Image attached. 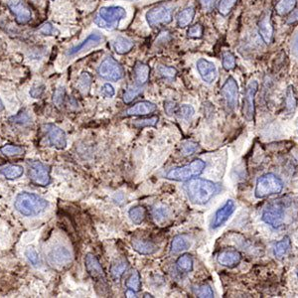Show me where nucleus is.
I'll return each instance as SVG.
<instances>
[{"instance_id": "37", "label": "nucleus", "mask_w": 298, "mask_h": 298, "mask_svg": "<svg viewBox=\"0 0 298 298\" xmlns=\"http://www.w3.org/2000/svg\"><path fill=\"white\" fill-rule=\"evenodd\" d=\"M159 121V117L156 115L147 117V118H141V119H136L133 122V126L137 128H144V127H154L156 126L157 123Z\"/></svg>"}, {"instance_id": "41", "label": "nucleus", "mask_w": 298, "mask_h": 298, "mask_svg": "<svg viewBox=\"0 0 298 298\" xmlns=\"http://www.w3.org/2000/svg\"><path fill=\"white\" fill-rule=\"evenodd\" d=\"M175 112L179 118L184 119V121H190L195 113V110L190 105H183L180 108H178Z\"/></svg>"}, {"instance_id": "55", "label": "nucleus", "mask_w": 298, "mask_h": 298, "mask_svg": "<svg viewBox=\"0 0 298 298\" xmlns=\"http://www.w3.org/2000/svg\"><path fill=\"white\" fill-rule=\"evenodd\" d=\"M125 296L126 297H137L136 296V292L134 290H132V289H129V288L125 291Z\"/></svg>"}, {"instance_id": "4", "label": "nucleus", "mask_w": 298, "mask_h": 298, "mask_svg": "<svg viewBox=\"0 0 298 298\" xmlns=\"http://www.w3.org/2000/svg\"><path fill=\"white\" fill-rule=\"evenodd\" d=\"M205 168V161H203L202 159H195L189 164L172 168L166 173L165 178L172 181L186 182L193 178L200 176L204 172Z\"/></svg>"}, {"instance_id": "18", "label": "nucleus", "mask_w": 298, "mask_h": 298, "mask_svg": "<svg viewBox=\"0 0 298 298\" xmlns=\"http://www.w3.org/2000/svg\"><path fill=\"white\" fill-rule=\"evenodd\" d=\"M8 7L10 11L13 13L15 16L16 22L20 25H24L30 22V20L32 19V11L30 8L22 1L20 0L19 2H10L8 3Z\"/></svg>"}, {"instance_id": "5", "label": "nucleus", "mask_w": 298, "mask_h": 298, "mask_svg": "<svg viewBox=\"0 0 298 298\" xmlns=\"http://www.w3.org/2000/svg\"><path fill=\"white\" fill-rule=\"evenodd\" d=\"M283 189V182L273 173H267L257 179L254 196L257 199L267 198L271 195L280 194Z\"/></svg>"}, {"instance_id": "7", "label": "nucleus", "mask_w": 298, "mask_h": 298, "mask_svg": "<svg viewBox=\"0 0 298 298\" xmlns=\"http://www.w3.org/2000/svg\"><path fill=\"white\" fill-rule=\"evenodd\" d=\"M97 74L107 81L117 82L125 77V72L121 63L117 62L113 57L109 56L99 64Z\"/></svg>"}, {"instance_id": "53", "label": "nucleus", "mask_w": 298, "mask_h": 298, "mask_svg": "<svg viewBox=\"0 0 298 298\" xmlns=\"http://www.w3.org/2000/svg\"><path fill=\"white\" fill-rule=\"evenodd\" d=\"M298 21V8H294L290 13L288 18L286 19L287 24H293Z\"/></svg>"}, {"instance_id": "12", "label": "nucleus", "mask_w": 298, "mask_h": 298, "mask_svg": "<svg viewBox=\"0 0 298 298\" xmlns=\"http://www.w3.org/2000/svg\"><path fill=\"white\" fill-rule=\"evenodd\" d=\"M258 90V84L256 81H251L247 87L246 94L243 102V115L248 122H253L255 114L254 98Z\"/></svg>"}, {"instance_id": "10", "label": "nucleus", "mask_w": 298, "mask_h": 298, "mask_svg": "<svg viewBox=\"0 0 298 298\" xmlns=\"http://www.w3.org/2000/svg\"><path fill=\"white\" fill-rule=\"evenodd\" d=\"M225 108L228 112H232L237 107L238 103V86L233 77H229L221 89Z\"/></svg>"}, {"instance_id": "48", "label": "nucleus", "mask_w": 298, "mask_h": 298, "mask_svg": "<svg viewBox=\"0 0 298 298\" xmlns=\"http://www.w3.org/2000/svg\"><path fill=\"white\" fill-rule=\"evenodd\" d=\"M203 26L201 24H195L193 26H191L188 31H187V35L188 37L190 38H193V39H199L201 38L203 36Z\"/></svg>"}, {"instance_id": "39", "label": "nucleus", "mask_w": 298, "mask_h": 298, "mask_svg": "<svg viewBox=\"0 0 298 298\" xmlns=\"http://www.w3.org/2000/svg\"><path fill=\"white\" fill-rule=\"evenodd\" d=\"M9 122L14 125H28L31 123V117L26 111H20L17 114L11 116L9 118Z\"/></svg>"}, {"instance_id": "35", "label": "nucleus", "mask_w": 298, "mask_h": 298, "mask_svg": "<svg viewBox=\"0 0 298 298\" xmlns=\"http://www.w3.org/2000/svg\"><path fill=\"white\" fill-rule=\"evenodd\" d=\"M142 87L141 86H130L128 87L123 94V99L125 104H130L131 102H133V99H135L139 94L142 93Z\"/></svg>"}, {"instance_id": "2", "label": "nucleus", "mask_w": 298, "mask_h": 298, "mask_svg": "<svg viewBox=\"0 0 298 298\" xmlns=\"http://www.w3.org/2000/svg\"><path fill=\"white\" fill-rule=\"evenodd\" d=\"M14 207L21 215L26 217H33L42 214L49 207V202L34 193L21 192L15 199Z\"/></svg>"}, {"instance_id": "44", "label": "nucleus", "mask_w": 298, "mask_h": 298, "mask_svg": "<svg viewBox=\"0 0 298 298\" xmlns=\"http://www.w3.org/2000/svg\"><path fill=\"white\" fill-rule=\"evenodd\" d=\"M157 72L159 73V75L168 79H174L177 76V70L175 68L164 66V65L159 66L157 68Z\"/></svg>"}, {"instance_id": "16", "label": "nucleus", "mask_w": 298, "mask_h": 298, "mask_svg": "<svg viewBox=\"0 0 298 298\" xmlns=\"http://www.w3.org/2000/svg\"><path fill=\"white\" fill-rule=\"evenodd\" d=\"M196 68L199 75L203 79V82L206 84L211 85L216 81L218 77V70L213 62H210L204 58H200L196 62Z\"/></svg>"}, {"instance_id": "17", "label": "nucleus", "mask_w": 298, "mask_h": 298, "mask_svg": "<svg viewBox=\"0 0 298 298\" xmlns=\"http://www.w3.org/2000/svg\"><path fill=\"white\" fill-rule=\"evenodd\" d=\"M235 203L234 200H228L220 209H219L215 215L213 220L211 222V229L216 230L218 228L222 227L228 220L230 217L235 213Z\"/></svg>"}, {"instance_id": "27", "label": "nucleus", "mask_w": 298, "mask_h": 298, "mask_svg": "<svg viewBox=\"0 0 298 298\" xmlns=\"http://www.w3.org/2000/svg\"><path fill=\"white\" fill-rule=\"evenodd\" d=\"M23 173V167L16 164H10L0 168V174L3 175L6 179H9V180H15V179L20 178Z\"/></svg>"}, {"instance_id": "15", "label": "nucleus", "mask_w": 298, "mask_h": 298, "mask_svg": "<svg viewBox=\"0 0 298 298\" xmlns=\"http://www.w3.org/2000/svg\"><path fill=\"white\" fill-rule=\"evenodd\" d=\"M103 40H104L103 35H101L99 33H96V32L92 33L91 35H89L84 40V41L81 44H78V45L69 49V51L67 52V56L68 57H75L77 55L88 52L91 49L97 47L99 44L103 42Z\"/></svg>"}, {"instance_id": "20", "label": "nucleus", "mask_w": 298, "mask_h": 298, "mask_svg": "<svg viewBox=\"0 0 298 298\" xmlns=\"http://www.w3.org/2000/svg\"><path fill=\"white\" fill-rule=\"evenodd\" d=\"M157 110V106L149 101H142L136 103L131 106L125 111V115L133 116V115H147L155 112Z\"/></svg>"}, {"instance_id": "38", "label": "nucleus", "mask_w": 298, "mask_h": 298, "mask_svg": "<svg viewBox=\"0 0 298 298\" xmlns=\"http://www.w3.org/2000/svg\"><path fill=\"white\" fill-rule=\"evenodd\" d=\"M192 290L197 297H201V298H212V297H214L213 289L209 284H201V285L194 286L192 288Z\"/></svg>"}, {"instance_id": "30", "label": "nucleus", "mask_w": 298, "mask_h": 298, "mask_svg": "<svg viewBox=\"0 0 298 298\" xmlns=\"http://www.w3.org/2000/svg\"><path fill=\"white\" fill-rule=\"evenodd\" d=\"M128 217L134 225H141L146 217V209L143 206H134L129 209Z\"/></svg>"}, {"instance_id": "21", "label": "nucleus", "mask_w": 298, "mask_h": 298, "mask_svg": "<svg viewBox=\"0 0 298 298\" xmlns=\"http://www.w3.org/2000/svg\"><path fill=\"white\" fill-rule=\"evenodd\" d=\"M217 261L223 267H234L241 263L242 254L236 251L227 250V251H223L219 253L217 257Z\"/></svg>"}, {"instance_id": "3", "label": "nucleus", "mask_w": 298, "mask_h": 298, "mask_svg": "<svg viewBox=\"0 0 298 298\" xmlns=\"http://www.w3.org/2000/svg\"><path fill=\"white\" fill-rule=\"evenodd\" d=\"M126 17V11L122 6H105L96 12L94 22L98 27L112 30L118 27L119 22Z\"/></svg>"}, {"instance_id": "23", "label": "nucleus", "mask_w": 298, "mask_h": 298, "mask_svg": "<svg viewBox=\"0 0 298 298\" xmlns=\"http://www.w3.org/2000/svg\"><path fill=\"white\" fill-rule=\"evenodd\" d=\"M131 247L136 252L142 255H150L158 251V247L154 243L141 238H132Z\"/></svg>"}, {"instance_id": "25", "label": "nucleus", "mask_w": 298, "mask_h": 298, "mask_svg": "<svg viewBox=\"0 0 298 298\" xmlns=\"http://www.w3.org/2000/svg\"><path fill=\"white\" fill-rule=\"evenodd\" d=\"M191 247V242L188 235H176L171 243V252L172 253H180L189 250Z\"/></svg>"}, {"instance_id": "58", "label": "nucleus", "mask_w": 298, "mask_h": 298, "mask_svg": "<svg viewBox=\"0 0 298 298\" xmlns=\"http://www.w3.org/2000/svg\"><path fill=\"white\" fill-rule=\"evenodd\" d=\"M297 276H298V273H297Z\"/></svg>"}, {"instance_id": "33", "label": "nucleus", "mask_w": 298, "mask_h": 298, "mask_svg": "<svg viewBox=\"0 0 298 298\" xmlns=\"http://www.w3.org/2000/svg\"><path fill=\"white\" fill-rule=\"evenodd\" d=\"M284 106H285V110L288 113H293L296 110L297 98L295 95L294 88L292 86H289L286 90L285 97H284Z\"/></svg>"}, {"instance_id": "9", "label": "nucleus", "mask_w": 298, "mask_h": 298, "mask_svg": "<svg viewBox=\"0 0 298 298\" xmlns=\"http://www.w3.org/2000/svg\"><path fill=\"white\" fill-rule=\"evenodd\" d=\"M285 212L282 204L271 203L263 212V221L273 229L281 228L284 224Z\"/></svg>"}, {"instance_id": "51", "label": "nucleus", "mask_w": 298, "mask_h": 298, "mask_svg": "<svg viewBox=\"0 0 298 298\" xmlns=\"http://www.w3.org/2000/svg\"><path fill=\"white\" fill-rule=\"evenodd\" d=\"M44 91H45V86L44 85H38V86L33 87L30 90L29 94H30V95L33 98H39L40 96H41L44 94Z\"/></svg>"}, {"instance_id": "49", "label": "nucleus", "mask_w": 298, "mask_h": 298, "mask_svg": "<svg viewBox=\"0 0 298 298\" xmlns=\"http://www.w3.org/2000/svg\"><path fill=\"white\" fill-rule=\"evenodd\" d=\"M38 32L45 36H51L58 33V30L50 22H45L38 28Z\"/></svg>"}, {"instance_id": "19", "label": "nucleus", "mask_w": 298, "mask_h": 298, "mask_svg": "<svg viewBox=\"0 0 298 298\" xmlns=\"http://www.w3.org/2000/svg\"><path fill=\"white\" fill-rule=\"evenodd\" d=\"M258 33L266 44H270L273 39V26L271 22L270 11H266L258 21Z\"/></svg>"}, {"instance_id": "11", "label": "nucleus", "mask_w": 298, "mask_h": 298, "mask_svg": "<svg viewBox=\"0 0 298 298\" xmlns=\"http://www.w3.org/2000/svg\"><path fill=\"white\" fill-rule=\"evenodd\" d=\"M29 176L31 180L40 186H47L51 183L50 168L46 164L40 161H29Z\"/></svg>"}, {"instance_id": "8", "label": "nucleus", "mask_w": 298, "mask_h": 298, "mask_svg": "<svg viewBox=\"0 0 298 298\" xmlns=\"http://www.w3.org/2000/svg\"><path fill=\"white\" fill-rule=\"evenodd\" d=\"M47 262L55 269H64L72 263L71 251L62 245L54 246L47 253Z\"/></svg>"}, {"instance_id": "54", "label": "nucleus", "mask_w": 298, "mask_h": 298, "mask_svg": "<svg viewBox=\"0 0 298 298\" xmlns=\"http://www.w3.org/2000/svg\"><path fill=\"white\" fill-rule=\"evenodd\" d=\"M164 110H165V111H166V113L168 115H171L173 112H175V110H176L175 103H173V102H165L164 103Z\"/></svg>"}, {"instance_id": "14", "label": "nucleus", "mask_w": 298, "mask_h": 298, "mask_svg": "<svg viewBox=\"0 0 298 298\" xmlns=\"http://www.w3.org/2000/svg\"><path fill=\"white\" fill-rule=\"evenodd\" d=\"M43 129L46 132L49 142L52 146L58 148V149H65L67 146V136L66 133L62 128L59 126L47 124L43 125Z\"/></svg>"}, {"instance_id": "34", "label": "nucleus", "mask_w": 298, "mask_h": 298, "mask_svg": "<svg viewBox=\"0 0 298 298\" xmlns=\"http://www.w3.org/2000/svg\"><path fill=\"white\" fill-rule=\"evenodd\" d=\"M177 268L182 272H190L193 269V258L190 254L185 253L178 257L176 262Z\"/></svg>"}, {"instance_id": "24", "label": "nucleus", "mask_w": 298, "mask_h": 298, "mask_svg": "<svg viewBox=\"0 0 298 298\" xmlns=\"http://www.w3.org/2000/svg\"><path fill=\"white\" fill-rule=\"evenodd\" d=\"M134 47V42L131 39L124 36L116 37L112 42V48L117 55H125Z\"/></svg>"}, {"instance_id": "57", "label": "nucleus", "mask_w": 298, "mask_h": 298, "mask_svg": "<svg viewBox=\"0 0 298 298\" xmlns=\"http://www.w3.org/2000/svg\"><path fill=\"white\" fill-rule=\"evenodd\" d=\"M3 110H4V105H3L2 101H1V98H0V111H2Z\"/></svg>"}, {"instance_id": "26", "label": "nucleus", "mask_w": 298, "mask_h": 298, "mask_svg": "<svg viewBox=\"0 0 298 298\" xmlns=\"http://www.w3.org/2000/svg\"><path fill=\"white\" fill-rule=\"evenodd\" d=\"M195 13L196 11L194 7H187L183 9L182 11L179 12L176 17L177 26L180 28H185L189 26L193 21V19L195 17Z\"/></svg>"}, {"instance_id": "56", "label": "nucleus", "mask_w": 298, "mask_h": 298, "mask_svg": "<svg viewBox=\"0 0 298 298\" xmlns=\"http://www.w3.org/2000/svg\"><path fill=\"white\" fill-rule=\"evenodd\" d=\"M293 48L298 53V33L295 35V37L293 39Z\"/></svg>"}, {"instance_id": "42", "label": "nucleus", "mask_w": 298, "mask_h": 298, "mask_svg": "<svg viewBox=\"0 0 298 298\" xmlns=\"http://www.w3.org/2000/svg\"><path fill=\"white\" fill-rule=\"evenodd\" d=\"M1 152L6 155V156H16V155H21L25 152V148L19 145H11L7 144L1 147Z\"/></svg>"}, {"instance_id": "47", "label": "nucleus", "mask_w": 298, "mask_h": 298, "mask_svg": "<svg viewBox=\"0 0 298 298\" xmlns=\"http://www.w3.org/2000/svg\"><path fill=\"white\" fill-rule=\"evenodd\" d=\"M198 150H199V144L193 141H186L185 143L182 144V147H181V152L185 156L192 155Z\"/></svg>"}, {"instance_id": "36", "label": "nucleus", "mask_w": 298, "mask_h": 298, "mask_svg": "<svg viewBox=\"0 0 298 298\" xmlns=\"http://www.w3.org/2000/svg\"><path fill=\"white\" fill-rule=\"evenodd\" d=\"M126 286L129 289L134 290L135 292H138L141 288V274L137 270H133L131 274L129 275L128 280L126 282Z\"/></svg>"}, {"instance_id": "45", "label": "nucleus", "mask_w": 298, "mask_h": 298, "mask_svg": "<svg viewBox=\"0 0 298 298\" xmlns=\"http://www.w3.org/2000/svg\"><path fill=\"white\" fill-rule=\"evenodd\" d=\"M25 256L27 257L28 262L34 267H38V266H40V264H41V262H40V256H39L38 252L32 247H29L25 250Z\"/></svg>"}, {"instance_id": "43", "label": "nucleus", "mask_w": 298, "mask_h": 298, "mask_svg": "<svg viewBox=\"0 0 298 298\" xmlns=\"http://www.w3.org/2000/svg\"><path fill=\"white\" fill-rule=\"evenodd\" d=\"M235 67V57L233 53L227 51L223 54V68L226 71H232Z\"/></svg>"}, {"instance_id": "22", "label": "nucleus", "mask_w": 298, "mask_h": 298, "mask_svg": "<svg viewBox=\"0 0 298 298\" xmlns=\"http://www.w3.org/2000/svg\"><path fill=\"white\" fill-rule=\"evenodd\" d=\"M150 77V68L147 64L137 61L133 67V78L135 85L143 87Z\"/></svg>"}, {"instance_id": "52", "label": "nucleus", "mask_w": 298, "mask_h": 298, "mask_svg": "<svg viewBox=\"0 0 298 298\" xmlns=\"http://www.w3.org/2000/svg\"><path fill=\"white\" fill-rule=\"evenodd\" d=\"M217 0H199V2H200L202 8L205 11H212L215 4H216Z\"/></svg>"}, {"instance_id": "46", "label": "nucleus", "mask_w": 298, "mask_h": 298, "mask_svg": "<svg viewBox=\"0 0 298 298\" xmlns=\"http://www.w3.org/2000/svg\"><path fill=\"white\" fill-rule=\"evenodd\" d=\"M66 96V91L64 88H58L53 94V102L57 107H61L64 105Z\"/></svg>"}, {"instance_id": "29", "label": "nucleus", "mask_w": 298, "mask_h": 298, "mask_svg": "<svg viewBox=\"0 0 298 298\" xmlns=\"http://www.w3.org/2000/svg\"><path fill=\"white\" fill-rule=\"evenodd\" d=\"M93 84V77L90 73L84 72L78 78L77 81V88L78 92H81L84 94H87L92 87Z\"/></svg>"}, {"instance_id": "50", "label": "nucleus", "mask_w": 298, "mask_h": 298, "mask_svg": "<svg viewBox=\"0 0 298 298\" xmlns=\"http://www.w3.org/2000/svg\"><path fill=\"white\" fill-rule=\"evenodd\" d=\"M101 94L107 98H111L115 94V91L110 84H105L101 89Z\"/></svg>"}, {"instance_id": "6", "label": "nucleus", "mask_w": 298, "mask_h": 298, "mask_svg": "<svg viewBox=\"0 0 298 298\" xmlns=\"http://www.w3.org/2000/svg\"><path fill=\"white\" fill-rule=\"evenodd\" d=\"M145 19L151 28L167 25L173 20V8L167 4L155 6L146 12Z\"/></svg>"}, {"instance_id": "32", "label": "nucleus", "mask_w": 298, "mask_h": 298, "mask_svg": "<svg viewBox=\"0 0 298 298\" xmlns=\"http://www.w3.org/2000/svg\"><path fill=\"white\" fill-rule=\"evenodd\" d=\"M297 0H278L275 5V11L278 15L284 16L289 14L296 6Z\"/></svg>"}, {"instance_id": "28", "label": "nucleus", "mask_w": 298, "mask_h": 298, "mask_svg": "<svg viewBox=\"0 0 298 298\" xmlns=\"http://www.w3.org/2000/svg\"><path fill=\"white\" fill-rule=\"evenodd\" d=\"M128 268V263L125 260H119L113 263L110 268V276L114 281H119Z\"/></svg>"}, {"instance_id": "13", "label": "nucleus", "mask_w": 298, "mask_h": 298, "mask_svg": "<svg viewBox=\"0 0 298 298\" xmlns=\"http://www.w3.org/2000/svg\"><path fill=\"white\" fill-rule=\"evenodd\" d=\"M85 267L93 281L96 283L106 284V274L96 256L93 253H87L85 257Z\"/></svg>"}, {"instance_id": "40", "label": "nucleus", "mask_w": 298, "mask_h": 298, "mask_svg": "<svg viewBox=\"0 0 298 298\" xmlns=\"http://www.w3.org/2000/svg\"><path fill=\"white\" fill-rule=\"evenodd\" d=\"M237 0H220V2L218 4V10L219 13L223 16H227L231 13L235 5L236 4Z\"/></svg>"}, {"instance_id": "31", "label": "nucleus", "mask_w": 298, "mask_h": 298, "mask_svg": "<svg viewBox=\"0 0 298 298\" xmlns=\"http://www.w3.org/2000/svg\"><path fill=\"white\" fill-rule=\"evenodd\" d=\"M291 248V241L288 236H284L282 241L277 242L274 247H273V254L278 257L282 258L290 250Z\"/></svg>"}, {"instance_id": "1", "label": "nucleus", "mask_w": 298, "mask_h": 298, "mask_svg": "<svg viewBox=\"0 0 298 298\" xmlns=\"http://www.w3.org/2000/svg\"><path fill=\"white\" fill-rule=\"evenodd\" d=\"M189 200L196 205H205L220 191V185L202 178H193L184 186Z\"/></svg>"}]
</instances>
